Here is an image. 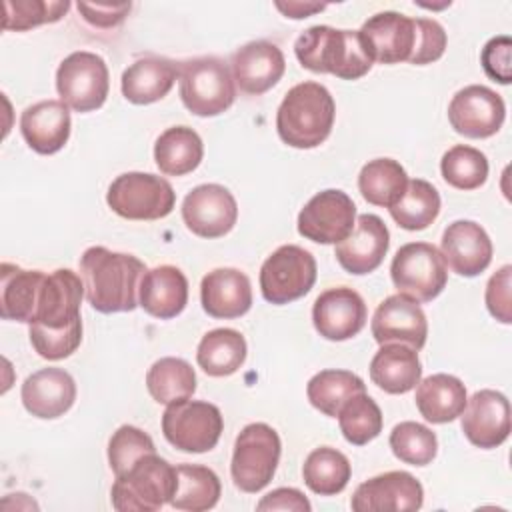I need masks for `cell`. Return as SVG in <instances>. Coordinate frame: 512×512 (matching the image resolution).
<instances>
[{"label":"cell","mask_w":512,"mask_h":512,"mask_svg":"<svg viewBox=\"0 0 512 512\" xmlns=\"http://www.w3.org/2000/svg\"><path fill=\"white\" fill-rule=\"evenodd\" d=\"M258 510H292V512H310L308 498L296 488H276L268 492L258 504Z\"/></svg>","instance_id":"cell-49"},{"label":"cell","mask_w":512,"mask_h":512,"mask_svg":"<svg viewBox=\"0 0 512 512\" xmlns=\"http://www.w3.org/2000/svg\"><path fill=\"white\" fill-rule=\"evenodd\" d=\"M188 304V280L184 272L172 264H162L146 270L138 288V306L146 314L170 320L176 318Z\"/></svg>","instance_id":"cell-27"},{"label":"cell","mask_w":512,"mask_h":512,"mask_svg":"<svg viewBox=\"0 0 512 512\" xmlns=\"http://www.w3.org/2000/svg\"><path fill=\"white\" fill-rule=\"evenodd\" d=\"M424 488L404 470H390L362 482L350 500L354 512H412L422 508Z\"/></svg>","instance_id":"cell-16"},{"label":"cell","mask_w":512,"mask_h":512,"mask_svg":"<svg viewBox=\"0 0 512 512\" xmlns=\"http://www.w3.org/2000/svg\"><path fill=\"white\" fill-rule=\"evenodd\" d=\"M84 294L82 276L70 268L48 272L42 280L30 324L60 330L80 322V302Z\"/></svg>","instance_id":"cell-17"},{"label":"cell","mask_w":512,"mask_h":512,"mask_svg":"<svg viewBox=\"0 0 512 512\" xmlns=\"http://www.w3.org/2000/svg\"><path fill=\"white\" fill-rule=\"evenodd\" d=\"M334 98L320 82H300L282 98L276 112V130L284 144L300 150L320 146L332 132Z\"/></svg>","instance_id":"cell-4"},{"label":"cell","mask_w":512,"mask_h":512,"mask_svg":"<svg viewBox=\"0 0 512 512\" xmlns=\"http://www.w3.org/2000/svg\"><path fill=\"white\" fill-rule=\"evenodd\" d=\"M356 224V204L336 188L314 194L298 214V234L318 244H338Z\"/></svg>","instance_id":"cell-13"},{"label":"cell","mask_w":512,"mask_h":512,"mask_svg":"<svg viewBox=\"0 0 512 512\" xmlns=\"http://www.w3.org/2000/svg\"><path fill=\"white\" fill-rule=\"evenodd\" d=\"M510 274H512V266L504 264L496 274L490 276L488 284H486V306L488 312L500 320L502 324H510L512 322V312H510Z\"/></svg>","instance_id":"cell-47"},{"label":"cell","mask_w":512,"mask_h":512,"mask_svg":"<svg viewBox=\"0 0 512 512\" xmlns=\"http://www.w3.org/2000/svg\"><path fill=\"white\" fill-rule=\"evenodd\" d=\"M178 78V66L164 56H144L134 60L120 78L122 94L132 104H152L162 100Z\"/></svg>","instance_id":"cell-28"},{"label":"cell","mask_w":512,"mask_h":512,"mask_svg":"<svg viewBox=\"0 0 512 512\" xmlns=\"http://www.w3.org/2000/svg\"><path fill=\"white\" fill-rule=\"evenodd\" d=\"M352 474L350 460L332 446L314 448L302 466L304 484L320 496L340 494Z\"/></svg>","instance_id":"cell-37"},{"label":"cell","mask_w":512,"mask_h":512,"mask_svg":"<svg viewBox=\"0 0 512 512\" xmlns=\"http://www.w3.org/2000/svg\"><path fill=\"white\" fill-rule=\"evenodd\" d=\"M282 442L278 432L264 424L252 422L240 430L234 442L230 474L234 486L254 494L270 484L280 462Z\"/></svg>","instance_id":"cell-7"},{"label":"cell","mask_w":512,"mask_h":512,"mask_svg":"<svg viewBox=\"0 0 512 512\" xmlns=\"http://www.w3.org/2000/svg\"><path fill=\"white\" fill-rule=\"evenodd\" d=\"M200 302L212 318H240L252 306L250 278L238 268H214L202 278Z\"/></svg>","instance_id":"cell-25"},{"label":"cell","mask_w":512,"mask_h":512,"mask_svg":"<svg viewBox=\"0 0 512 512\" xmlns=\"http://www.w3.org/2000/svg\"><path fill=\"white\" fill-rule=\"evenodd\" d=\"M224 430L220 408L206 400H178L162 414L164 438L182 452L202 454L212 450Z\"/></svg>","instance_id":"cell-10"},{"label":"cell","mask_w":512,"mask_h":512,"mask_svg":"<svg viewBox=\"0 0 512 512\" xmlns=\"http://www.w3.org/2000/svg\"><path fill=\"white\" fill-rule=\"evenodd\" d=\"M506 118V104L500 94L482 84L458 90L448 104V120L454 132L466 138L494 136Z\"/></svg>","instance_id":"cell-14"},{"label":"cell","mask_w":512,"mask_h":512,"mask_svg":"<svg viewBox=\"0 0 512 512\" xmlns=\"http://www.w3.org/2000/svg\"><path fill=\"white\" fill-rule=\"evenodd\" d=\"M408 186V174L400 162L392 158H374L366 162L358 174V190L368 204L390 208Z\"/></svg>","instance_id":"cell-35"},{"label":"cell","mask_w":512,"mask_h":512,"mask_svg":"<svg viewBox=\"0 0 512 512\" xmlns=\"http://www.w3.org/2000/svg\"><path fill=\"white\" fill-rule=\"evenodd\" d=\"M370 378L388 394L410 392L422 380L418 350L398 342L380 344V350L370 360Z\"/></svg>","instance_id":"cell-29"},{"label":"cell","mask_w":512,"mask_h":512,"mask_svg":"<svg viewBox=\"0 0 512 512\" xmlns=\"http://www.w3.org/2000/svg\"><path fill=\"white\" fill-rule=\"evenodd\" d=\"M440 172L446 184L458 190H476L488 178V158L478 148L456 144L444 152Z\"/></svg>","instance_id":"cell-40"},{"label":"cell","mask_w":512,"mask_h":512,"mask_svg":"<svg viewBox=\"0 0 512 512\" xmlns=\"http://www.w3.org/2000/svg\"><path fill=\"white\" fill-rule=\"evenodd\" d=\"M336 418L342 436L354 446H364L382 432V410L366 392L352 396Z\"/></svg>","instance_id":"cell-41"},{"label":"cell","mask_w":512,"mask_h":512,"mask_svg":"<svg viewBox=\"0 0 512 512\" xmlns=\"http://www.w3.org/2000/svg\"><path fill=\"white\" fill-rule=\"evenodd\" d=\"M416 408L424 420L446 424L456 420L466 406V386L452 374H432L416 384Z\"/></svg>","instance_id":"cell-30"},{"label":"cell","mask_w":512,"mask_h":512,"mask_svg":"<svg viewBox=\"0 0 512 512\" xmlns=\"http://www.w3.org/2000/svg\"><path fill=\"white\" fill-rule=\"evenodd\" d=\"M246 340L234 328H214L206 332L196 350L198 366L214 378L230 376L246 360Z\"/></svg>","instance_id":"cell-33"},{"label":"cell","mask_w":512,"mask_h":512,"mask_svg":"<svg viewBox=\"0 0 512 512\" xmlns=\"http://www.w3.org/2000/svg\"><path fill=\"white\" fill-rule=\"evenodd\" d=\"M182 220L200 238L226 236L238 220L236 198L220 184H200L186 194Z\"/></svg>","instance_id":"cell-15"},{"label":"cell","mask_w":512,"mask_h":512,"mask_svg":"<svg viewBox=\"0 0 512 512\" xmlns=\"http://www.w3.org/2000/svg\"><path fill=\"white\" fill-rule=\"evenodd\" d=\"M20 398L32 416L52 420L72 408L76 382L64 368H42L24 380Z\"/></svg>","instance_id":"cell-24"},{"label":"cell","mask_w":512,"mask_h":512,"mask_svg":"<svg viewBox=\"0 0 512 512\" xmlns=\"http://www.w3.org/2000/svg\"><path fill=\"white\" fill-rule=\"evenodd\" d=\"M174 490L176 466L156 452H148L116 476L110 498L118 512H156L164 504H170Z\"/></svg>","instance_id":"cell-5"},{"label":"cell","mask_w":512,"mask_h":512,"mask_svg":"<svg viewBox=\"0 0 512 512\" xmlns=\"http://www.w3.org/2000/svg\"><path fill=\"white\" fill-rule=\"evenodd\" d=\"M30 344L38 356L44 360H62L68 358L82 342V320L60 330L42 328L36 324H30L28 330Z\"/></svg>","instance_id":"cell-45"},{"label":"cell","mask_w":512,"mask_h":512,"mask_svg":"<svg viewBox=\"0 0 512 512\" xmlns=\"http://www.w3.org/2000/svg\"><path fill=\"white\" fill-rule=\"evenodd\" d=\"M148 452H156L152 438L144 430H140L132 424H124L112 434V438L108 442L110 470L118 476V474L126 472L140 456H144Z\"/></svg>","instance_id":"cell-44"},{"label":"cell","mask_w":512,"mask_h":512,"mask_svg":"<svg viewBox=\"0 0 512 512\" xmlns=\"http://www.w3.org/2000/svg\"><path fill=\"white\" fill-rule=\"evenodd\" d=\"M510 50H512V40L510 36H494L490 38L482 52H480V62L488 78L500 84H510L512 80V66H510Z\"/></svg>","instance_id":"cell-46"},{"label":"cell","mask_w":512,"mask_h":512,"mask_svg":"<svg viewBox=\"0 0 512 512\" xmlns=\"http://www.w3.org/2000/svg\"><path fill=\"white\" fill-rule=\"evenodd\" d=\"M460 416L464 436L478 448H496L510 436V402L498 390L474 392Z\"/></svg>","instance_id":"cell-20"},{"label":"cell","mask_w":512,"mask_h":512,"mask_svg":"<svg viewBox=\"0 0 512 512\" xmlns=\"http://www.w3.org/2000/svg\"><path fill=\"white\" fill-rule=\"evenodd\" d=\"M276 8L286 16V18H308L314 12H322L326 4H316V2H276Z\"/></svg>","instance_id":"cell-50"},{"label":"cell","mask_w":512,"mask_h":512,"mask_svg":"<svg viewBox=\"0 0 512 512\" xmlns=\"http://www.w3.org/2000/svg\"><path fill=\"white\" fill-rule=\"evenodd\" d=\"M178 78L182 104L196 116H218L234 104V78L228 64L218 56H198L180 62Z\"/></svg>","instance_id":"cell-6"},{"label":"cell","mask_w":512,"mask_h":512,"mask_svg":"<svg viewBox=\"0 0 512 512\" xmlns=\"http://www.w3.org/2000/svg\"><path fill=\"white\" fill-rule=\"evenodd\" d=\"M204 156V144L190 126L166 128L154 144V160L162 174L184 176L196 170Z\"/></svg>","instance_id":"cell-32"},{"label":"cell","mask_w":512,"mask_h":512,"mask_svg":"<svg viewBox=\"0 0 512 512\" xmlns=\"http://www.w3.org/2000/svg\"><path fill=\"white\" fill-rule=\"evenodd\" d=\"M298 62L316 74H334L358 80L372 68V58L358 30H340L326 24L310 26L294 42Z\"/></svg>","instance_id":"cell-3"},{"label":"cell","mask_w":512,"mask_h":512,"mask_svg":"<svg viewBox=\"0 0 512 512\" xmlns=\"http://www.w3.org/2000/svg\"><path fill=\"white\" fill-rule=\"evenodd\" d=\"M286 60L282 50L268 40H252L240 46L230 60L234 84L250 96L268 92L284 76Z\"/></svg>","instance_id":"cell-22"},{"label":"cell","mask_w":512,"mask_h":512,"mask_svg":"<svg viewBox=\"0 0 512 512\" xmlns=\"http://www.w3.org/2000/svg\"><path fill=\"white\" fill-rule=\"evenodd\" d=\"M358 32L372 62L380 64H432L442 58L448 42L440 22L410 18L394 10L370 16Z\"/></svg>","instance_id":"cell-1"},{"label":"cell","mask_w":512,"mask_h":512,"mask_svg":"<svg viewBox=\"0 0 512 512\" xmlns=\"http://www.w3.org/2000/svg\"><path fill=\"white\" fill-rule=\"evenodd\" d=\"M392 220L404 230H424L440 214V194L438 190L422 178L408 180V186L400 200L388 208Z\"/></svg>","instance_id":"cell-38"},{"label":"cell","mask_w":512,"mask_h":512,"mask_svg":"<svg viewBox=\"0 0 512 512\" xmlns=\"http://www.w3.org/2000/svg\"><path fill=\"white\" fill-rule=\"evenodd\" d=\"M390 246V232L376 214H360L352 232L334 248L338 264L356 276L374 272Z\"/></svg>","instance_id":"cell-21"},{"label":"cell","mask_w":512,"mask_h":512,"mask_svg":"<svg viewBox=\"0 0 512 512\" xmlns=\"http://www.w3.org/2000/svg\"><path fill=\"white\" fill-rule=\"evenodd\" d=\"M146 272L142 260L132 254L90 246L80 256V276L88 304L102 312H132L138 306L136 292Z\"/></svg>","instance_id":"cell-2"},{"label":"cell","mask_w":512,"mask_h":512,"mask_svg":"<svg viewBox=\"0 0 512 512\" xmlns=\"http://www.w3.org/2000/svg\"><path fill=\"white\" fill-rule=\"evenodd\" d=\"M370 330L378 344L398 342L420 350L426 344L428 320L416 300L398 292L378 304Z\"/></svg>","instance_id":"cell-19"},{"label":"cell","mask_w":512,"mask_h":512,"mask_svg":"<svg viewBox=\"0 0 512 512\" xmlns=\"http://www.w3.org/2000/svg\"><path fill=\"white\" fill-rule=\"evenodd\" d=\"M44 276L42 270H24L4 262L0 266V316L30 324Z\"/></svg>","instance_id":"cell-31"},{"label":"cell","mask_w":512,"mask_h":512,"mask_svg":"<svg viewBox=\"0 0 512 512\" xmlns=\"http://www.w3.org/2000/svg\"><path fill=\"white\" fill-rule=\"evenodd\" d=\"M222 484L216 472L202 464L176 466V490L170 506L186 512H204L218 504Z\"/></svg>","instance_id":"cell-34"},{"label":"cell","mask_w":512,"mask_h":512,"mask_svg":"<svg viewBox=\"0 0 512 512\" xmlns=\"http://www.w3.org/2000/svg\"><path fill=\"white\" fill-rule=\"evenodd\" d=\"M316 282L314 256L296 244L276 248L260 268V292L266 302L282 306L310 292Z\"/></svg>","instance_id":"cell-11"},{"label":"cell","mask_w":512,"mask_h":512,"mask_svg":"<svg viewBox=\"0 0 512 512\" xmlns=\"http://www.w3.org/2000/svg\"><path fill=\"white\" fill-rule=\"evenodd\" d=\"M368 320L364 298L348 288L336 286L324 290L312 306V322L316 332L332 342L354 338Z\"/></svg>","instance_id":"cell-18"},{"label":"cell","mask_w":512,"mask_h":512,"mask_svg":"<svg viewBox=\"0 0 512 512\" xmlns=\"http://www.w3.org/2000/svg\"><path fill=\"white\" fill-rule=\"evenodd\" d=\"M76 6L82 18L96 28L118 26L132 8L130 4H88V2H78Z\"/></svg>","instance_id":"cell-48"},{"label":"cell","mask_w":512,"mask_h":512,"mask_svg":"<svg viewBox=\"0 0 512 512\" xmlns=\"http://www.w3.org/2000/svg\"><path fill=\"white\" fill-rule=\"evenodd\" d=\"M110 74L102 56L78 50L68 54L56 70L60 100L76 112L98 110L108 96Z\"/></svg>","instance_id":"cell-12"},{"label":"cell","mask_w":512,"mask_h":512,"mask_svg":"<svg viewBox=\"0 0 512 512\" xmlns=\"http://www.w3.org/2000/svg\"><path fill=\"white\" fill-rule=\"evenodd\" d=\"M492 240L474 220H454L440 240V254L446 266L458 276H478L492 262Z\"/></svg>","instance_id":"cell-23"},{"label":"cell","mask_w":512,"mask_h":512,"mask_svg":"<svg viewBox=\"0 0 512 512\" xmlns=\"http://www.w3.org/2000/svg\"><path fill=\"white\" fill-rule=\"evenodd\" d=\"M4 16H2V28L4 30H30L40 24L58 22L70 8L68 0H6L2 4Z\"/></svg>","instance_id":"cell-43"},{"label":"cell","mask_w":512,"mask_h":512,"mask_svg":"<svg viewBox=\"0 0 512 512\" xmlns=\"http://www.w3.org/2000/svg\"><path fill=\"white\" fill-rule=\"evenodd\" d=\"M390 278L400 294L416 302H432L448 282V266L434 244L408 242L394 254Z\"/></svg>","instance_id":"cell-9"},{"label":"cell","mask_w":512,"mask_h":512,"mask_svg":"<svg viewBox=\"0 0 512 512\" xmlns=\"http://www.w3.org/2000/svg\"><path fill=\"white\" fill-rule=\"evenodd\" d=\"M106 202L126 220H160L174 210L176 192L158 174L124 172L108 186Z\"/></svg>","instance_id":"cell-8"},{"label":"cell","mask_w":512,"mask_h":512,"mask_svg":"<svg viewBox=\"0 0 512 512\" xmlns=\"http://www.w3.org/2000/svg\"><path fill=\"white\" fill-rule=\"evenodd\" d=\"M146 388L158 404H172L186 400L196 390V372L194 368L174 356L156 360L146 374Z\"/></svg>","instance_id":"cell-39"},{"label":"cell","mask_w":512,"mask_h":512,"mask_svg":"<svg viewBox=\"0 0 512 512\" xmlns=\"http://www.w3.org/2000/svg\"><path fill=\"white\" fill-rule=\"evenodd\" d=\"M390 448L394 456L412 466H426L436 458L438 438L420 422H400L390 432Z\"/></svg>","instance_id":"cell-42"},{"label":"cell","mask_w":512,"mask_h":512,"mask_svg":"<svg viewBox=\"0 0 512 512\" xmlns=\"http://www.w3.org/2000/svg\"><path fill=\"white\" fill-rule=\"evenodd\" d=\"M70 110L62 100H42L20 116V132L38 154H56L70 138Z\"/></svg>","instance_id":"cell-26"},{"label":"cell","mask_w":512,"mask_h":512,"mask_svg":"<svg viewBox=\"0 0 512 512\" xmlns=\"http://www.w3.org/2000/svg\"><path fill=\"white\" fill-rule=\"evenodd\" d=\"M366 392L364 380L350 370H320L308 380L306 396L322 414L336 418L340 408L356 394Z\"/></svg>","instance_id":"cell-36"}]
</instances>
